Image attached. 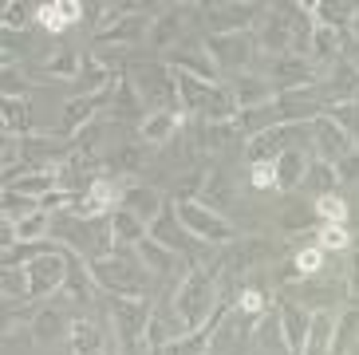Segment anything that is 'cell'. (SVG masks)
I'll return each instance as SVG.
<instances>
[{"instance_id": "d4e9b609", "label": "cell", "mask_w": 359, "mask_h": 355, "mask_svg": "<svg viewBox=\"0 0 359 355\" xmlns=\"http://www.w3.org/2000/svg\"><path fill=\"white\" fill-rule=\"evenodd\" d=\"M241 115V103H237V91L233 83H213L210 95H205V107H201V119L198 123H237Z\"/></svg>"}, {"instance_id": "ab89813d", "label": "cell", "mask_w": 359, "mask_h": 355, "mask_svg": "<svg viewBox=\"0 0 359 355\" xmlns=\"http://www.w3.org/2000/svg\"><path fill=\"white\" fill-rule=\"evenodd\" d=\"M32 213H43L40 201L36 198H24V194H16V189H4V198H0V221H24L32 217Z\"/></svg>"}, {"instance_id": "2e32d148", "label": "cell", "mask_w": 359, "mask_h": 355, "mask_svg": "<svg viewBox=\"0 0 359 355\" xmlns=\"http://www.w3.org/2000/svg\"><path fill=\"white\" fill-rule=\"evenodd\" d=\"M276 316H280V332H285V347L288 355H304V344H308V332H312V316L304 304L296 300H276Z\"/></svg>"}, {"instance_id": "ffe728a7", "label": "cell", "mask_w": 359, "mask_h": 355, "mask_svg": "<svg viewBox=\"0 0 359 355\" xmlns=\"http://www.w3.org/2000/svg\"><path fill=\"white\" fill-rule=\"evenodd\" d=\"M182 20H186V4H170L162 16H154V24H150V48L154 52H174L182 43V36H186Z\"/></svg>"}, {"instance_id": "ba28073f", "label": "cell", "mask_w": 359, "mask_h": 355, "mask_svg": "<svg viewBox=\"0 0 359 355\" xmlns=\"http://www.w3.org/2000/svg\"><path fill=\"white\" fill-rule=\"evenodd\" d=\"M138 95L147 99L150 111H178V87H174V72L166 63H147V67H135L130 72Z\"/></svg>"}, {"instance_id": "cb8c5ba5", "label": "cell", "mask_w": 359, "mask_h": 355, "mask_svg": "<svg viewBox=\"0 0 359 355\" xmlns=\"http://www.w3.org/2000/svg\"><path fill=\"white\" fill-rule=\"evenodd\" d=\"M115 79H118V75L111 72L99 55L87 52L83 55V67H79V79L72 83V99H79V95H103V91L115 87Z\"/></svg>"}, {"instance_id": "7402d4cb", "label": "cell", "mask_w": 359, "mask_h": 355, "mask_svg": "<svg viewBox=\"0 0 359 355\" xmlns=\"http://www.w3.org/2000/svg\"><path fill=\"white\" fill-rule=\"evenodd\" d=\"M87 16V8L79 4V0H52V4H36V24H40L43 32H52V36H60V32H67L72 24H79Z\"/></svg>"}, {"instance_id": "f5cc1de1", "label": "cell", "mask_w": 359, "mask_h": 355, "mask_svg": "<svg viewBox=\"0 0 359 355\" xmlns=\"http://www.w3.org/2000/svg\"><path fill=\"white\" fill-rule=\"evenodd\" d=\"M348 293L351 300H359V249L348 253Z\"/></svg>"}, {"instance_id": "816d5d0a", "label": "cell", "mask_w": 359, "mask_h": 355, "mask_svg": "<svg viewBox=\"0 0 359 355\" xmlns=\"http://www.w3.org/2000/svg\"><path fill=\"white\" fill-rule=\"evenodd\" d=\"M336 166H339V182H344V186L355 182V178H359V150H351V154L344 158V162H336Z\"/></svg>"}, {"instance_id": "4316f807", "label": "cell", "mask_w": 359, "mask_h": 355, "mask_svg": "<svg viewBox=\"0 0 359 355\" xmlns=\"http://www.w3.org/2000/svg\"><path fill=\"white\" fill-rule=\"evenodd\" d=\"M111 233H115V249L135 257V249L150 237V225L138 221L130 209H115V213H111Z\"/></svg>"}, {"instance_id": "b9f144b4", "label": "cell", "mask_w": 359, "mask_h": 355, "mask_svg": "<svg viewBox=\"0 0 359 355\" xmlns=\"http://www.w3.org/2000/svg\"><path fill=\"white\" fill-rule=\"evenodd\" d=\"M312 209H316L320 225H344L348 221V201L339 198V194H320V198H312Z\"/></svg>"}, {"instance_id": "836d02e7", "label": "cell", "mask_w": 359, "mask_h": 355, "mask_svg": "<svg viewBox=\"0 0 359 355\" xmlns=\"http://www.w3.org/2000/svg\"><path fill=\"white\" fill-rule=\"evenodd\" d=\"M308 162H312V158H308L304 150H288V154L276 158V189H280V194H292L296 186H304Z\"/></svg>"}, {"instance_id": "8fae6325", "label": "cell", "mask_w": 359, "mask_h": 355, "mask_svg": "<svg viewBox=\"0 0 359 355\" xmlns=\"http://www.w3.org/2000/svg\"><path fill=\"white\" fill-rule=\"evenodd\" d=\"M316 79H324V72H320L312 60H300V55H280V60H273V67H269V83H273L276 95L304 91V87H312Z\"/></svg>"}, {"instance_id": "1f68e13d", "label": "cell", "mask_w": 359, "mask_h": 355, "mask_svg": "<svg viewBox=\"0 0 359 355\" xmlns=\"http://www.w3.org/2000/svg\"><path fill=\"white\" fill-rule=\"evenodd\" d=\"M79 67H83V52H72V48H64V52H55L48 63H40L36 67V79H43V83H75L79 79Z\"/></svg>"}, {"instance_id": "8d00e7d4", "label": "cell", "mask_w": 359, "mask_h": 355, "mask_svg": "<svg viewBox=\"0 0 359 355\" xmlns=\"http://www.w3.org/2000/svg\"><path fill=\"white\" fill-rule=\"evenodd\" d=\"M312 225H316V209H312V201H288V206L280 209V233H288V237L308 233Z\"/></svg>"}, {"instance_id": "603a6c76", "label": "cell", "mask_w": 359, "mask_h": 355, "mask_svg": "<svg viewBox=\"0 0 359 355\" xmlns=\"http://www.w3.org/2000/svg\"><path fill=\"white\" fill-rule=\"evenodd\" d=\"M67 257V284H64V293L72 296V304H79V308H87L91 304V296H95V276H91V264H87V257H79V253L64 249Z\"/></svg>"}, {"instance_id": "681fc988", "label": "cell", "mask_w": 359, "mask_h": 355, "mask_svg": "<svg viewBox=\"0 0 359 355\" xmlns=\"http://www.w3.org/2000/svg\"><path fill=\"white\" fill-rule=\"evenodd\" d=\"M249 186L261 189V194L276 189V162H253L249 166Z\"/></svg>"}, {"instance_id": "f546056e", "label": "cell", "mask_w": 359, "mask_h": 355, "mask_svg": "<svg viewBox=\"0 0 359 355\" xmlns=\"http://www.w3.org/2000/svg\"><path fill=\"white\" fill-rule=\"evenodd\" d=\"M344 40H348V32H336V28H327V24H316V32H312V63H316L320 72H327L332 63H339Z\"/></svg>"}, {"instance_id": "74e56055", "label": "cell", "mask_w": 359, "mask_h": 355, "mask_svg": "<svg viewBox=\"0 0 359 355\" xmlns=\"http://www.w3.org/2000/svg\"><path fill=\"white\" fill-rule=\"evenodd\" d=\"M304 186L316 189V198L320 194H336V186H344V182H339V166L336 162H327V158H312V162H308Z\"/></svg>"}, {"instance_id": "f907efd6", "label": "cell", "mask_w": 359, "mask_h": 355, "mask_svg": "<svg viewBox=\"0 0 359 355\" xmlns=\"http://www.w3.org/2000/svg\"><path fill=\"white\" fill-rule=\"evenodd\" d=\"M107 166H111V170H127V174H130V170H138V166H142V158H138V147H123L115 158H111V162H107Z\"/></svg>"}, {"instance_id": "ee69618b", "label": "cell", "mask_w": 359, "mask_h": 355, "mask_svg": "<svg viewBox=\"0 0 359 355\" xmlns=\"http://www.w3.org/2000/svg\"><path fill=\"white\" fill-rule=\"evenodd\" d=\"M36 20V8L20 4V0H8L0 8V32H28V24Z\"/></svg>"}, {"instance_id": "9a60e30c", "label": "cell", "mask_w": 359, "mask_h": 355, "mask_svg": "<svg viewBox=\"0 0 359 355\" xmlns=\"http://www.w3.org/2000/svg\"><path fill=\"white\" fill-rule=\"evenodd\" d=\"M351 150H355V142H351V135L339 123H332L327 115H320L316 123H312V154H316V158L344 162Z\"/></svg>"}, {"instance_id": "8992f818", "label": "cell", "mask_w": 359, "mask_h": 355, "mask_svg": "<svg viewBox=\"0 0 359 355\" xmlns=\"http://www.w3.org/2000/svg\"><path fill=\"white\" fill-rule=\"evenodd\" d=\"M205 52L217 67H229V72L241 75L249 63L261 55V43H257V32H229V36H205Z\"/></svg>"}, {"instance_id": "bcb514c9", "label": "cell", "mask_w": 359, "mask_h": 355, "mask_svg": "<svg viewBox=\"0 0 359 355\" xmlns=\"http://www.w3.org/2000/svg\"><path fill=\"white\" fill-rule=\"evenodd\" d=\"M229 198H233V189H229V182H225V174H210V182H205L198 201L217 209V213H225V209H229Z\"/></svg>"}, {"instance_id": "7a4b0ae2", "label": "cell", "mask_w": 359, "mask_h": 355, "mask_svg": "<svg viewBox=\"0 0 359 355\" xmlns=\"http://www.w3.org/2000/svg\"><path fill=\"white\" fill-rule=\"evenodd\" d=\"M87 264H91V276L107 296H150V272L135 257L115 253V257H95Z\"/></svg>"}, {"instance_id": "60d3db41", "label": "cell", "mask_w": 359, "mask_h": 355, "mask_svg": "<svg viewBox=\"0 0 359 355\" xmlns=\"http://www.w3.org/2000/svg\"><path fill=\"white\" fill-rule=\"evenodd\" d=\"M0 293H4V300L16 304H32V284H28V269H4V276H0Z\"/></svg>"}, {"instance_id": "6f0895ef", "label": "cell", "mask_w": 359, "mask_h": 355, "mask_svg": "<svg viewBox=\"0 0 359 355\" xmlns=\"http://www.w3.org/2000/svg\"><path fill=\"white\" fill-rule=\"evenodd\" d=\"M355 67H359V60H355Z\"/></svg>"}, {"instance_id": "11a10c76", "label": "cell", "mask_w": 359, "mask_h": 355, "mask_svg": "<svg viewBox=\"0 0 359 355\" xmlns=\"http://www.w3.org/2000/svg\"><path fill=\"white\" fill-rule=\"evenodd\" d=\"M150 355H166V347H154V351H150Z\"/></svg>"}, {"instance_id": "83f0119b", "label": "cell", "mask_w": 359, "mask_h": 355, "mask_svg": "<svg viewBox=\"0 0 359 355\" xmlns=\"http://www.w3.org/2000/svg\"><path fill=\"white\" fill-rule=\"evenodd\" d=\"M72 355H107V335L91 324V316H72V335H67Z\"/></svg>"}, {"instance_id": "6da1fadb", "label": "cell", "mask_w": 359, "mask_h": 355, "mask_svg": "<svg viewBox=\"0 0 359 355\" xmlns=\"http://www.w3.org/2000/svg\"><path fill=\"white\" fill-rule=\"evenodd\" d=\"M222 293H225V281L210 264H186V272L174 281V293H170V308L182 320L186 335L210 324L217 304H222Z\"/></svg>"}, {"instance_id": "30bf717a", "label": "cell", "mask_w": 359, "mask_h": 355, "mask_svg": "<svg viewBox=\"0 0 359 355\" xmlns=\"http://www.w3.org/2000/svg\"><path fill=\"white\" fill-rule=\"evenodd\" d=\"M28 284H32V304L40 300H52L60 288L67 284V257H64V245H55L52 253H43L28 264Z\"/></svg>"}, {"instance_id": "277c9868", "label": "cell", "mask_w": 359, "mask_h": 355, "mask_svg": "<svg viewBox=\"0 0 359 355\" xmlns=\"http://www.w3.org/2000/svg\"><path fill=\"white\" fill-rule=\"evenodd\" d=\"M304 142H312V123H285L245 138V154H249V166L253 162H276L288 150H304Z\"/></svg>"}, {"instance_id": "ac0fdd59", "label": "cell", "mask_w": 359, "mask_h": 355, "mask_svg": "<svg viewBox=\"0 0 359 355\" xmlns=\"http://www.w3.org/2000/svg\"><path fill=\"white\" fill-rule=\"evenodd\" d=\"M107 115L111 119H127V123H138V126H142V119L150 115L147 99L138 95V87H135L130 75H118L115 79V87H111V111H107Z\"/></svg>"}, {"instance_id": "c3c4849f", "label": "cell", "mask_w": 359, "mask_h": 355, "mask_svg": "<svg viewBox=\"0 0 359 355\" xmlns=\"http://www.w3.org/2000/svg\"><path fill=\"white\" fill-rule=\"evenodd\" d=\"M316 245L324 253H351L348 225H320V229H316Z\"/></svg>"}, {"instance_id": "4dcf8cb0", "label": "cell", "mask_w": 359, "mask_h": 355, "mask_svg": "<svg viewBox=\"0 0 359 355\" xmlns=\"http://www.w3.org/2000/svg\"><path fill=\"white\" fill-rule=\"evenodd\" d=\"M336 335H339V312H316L312 316V332H308V344L304 355H332L336 347Z\"/></svg>"}, {"instance_id": "d590c367", "label": "cell", "mask_w": 359, "mask_h": 355, "mask_svg": "<svg viewBox=\"0 0 359 355\" xmlns=\"http://www.w3.org/2000/svg\"><path fill=\"white\" fill-rule=\"evenodd\" d=\"M249 344L257 347V351H269V355H288L285 347V332H280V316H276V304H273V312L261 316L253 328V340Z\"/></svg>"}, {"instance_id": "7bdbcfd3", "label": "cell", "mask_w": 359, "mask_h": 355, "mask_svg": "<svg viewBox=\"0 0 359 355\" xmlns=\"http://www.w3.org/2000/svg\"><path fill=\"white\" fill-rule=\"evenodd\" d=\"M103 135H107V115H103V119H95V123H87L83 130H79V135L72 138V147L79 150V154H87V158H99Z\"/></svg>"}, {"instance_id": "4fadbf2b", "label": "cell", "mask_w": 359, "mask_h": 355, "mask_svg": "<svg viewBox=\"0 0 359 355\" xmlns=\"http://www.w3.org/2000/svg\"><path fill=\"white\" fill-rule=\"evenodd\" d=\"M150 12H138V16H127V20H118L115 28L107 32H95L91 43H95V52H107V48H123V52H135L142 40H150Z\"/></svg>"}, {"instance_id": "52a82bcc", "label": "cell", "mask_w": 359, "mask_h": 355, "mask_svg": "<svg viewBox=\"0 0 359 355\" xmlns=\"http://www.w3.org/2000/svg\"><path fill=\"white\" fill-rule=\"evenodd\" d=\"M269 4H245V0H222V4H201V16L210 24V36H229V32H253Z\"/></svg>"}, {"instance_id": "e0dca14e", "label": "cell", "mask_w": 359, "mask_h": 355, "mask_svg": "<svg viewBox=\"0 0 359 355\" xmlns=\"http://www.w3.org/2000/svg\"><path fill=\"white\" fill-rule=\"evenodd\" d=\"M72 335V316L60 312L55 304H43L40 312H32V328H28V340L36 347H48V344H60Z\"/></svg>"}, {"instance_id": "9c48e42d", "label": "cell", "mask_w": 359, "mask_h": 355, "mask_svg": "<svg viewBox=\"0 0 359 355\" xmlns=\"http://www.w3.org/2000/svg\"><path fill=\"white\" fill-rule=\"evenodd\" d=\"M257 43H261V55H280L292 52V16H288V4H269L264 16L257 20Z\"/></svg>"}, {"instance_id": "d6a6232c", "label": "cell", "mask_w": 359, "mask_h": 355, "mask_svg": "<svg viewBox=\"0 0 359 355\" xmlns=\"http://www.w3.org/2000/svg\"><path fill=\"white\" fill-rule=\"evenodd\" d=\"M0 119H4V135H8V138L36 135V126H32V103H28V99H0Z\"/></svg>"}, {"instance_id": "44dd1931", "label": "cell", "mask_w": 359, "mask_h": 355, "mask_svg": "<svg viewBox=\"0 0 359 355\" xmlns=\"http://www.w3.org/2000/svg\"><path fill=\"white\" fill-rule=\"evenodd\" d=\"M182 123H190V119L182 115V111H150L138 126V138L147 142V147H170L174 135L182 130Z\"/></svg>"}, {"instance_id": "3957f363", "label": "cell", "mask_w": 359, "mask_h": 355, "mask_svg": "<svg viewBox=\"0 0 359 355\" xmlns=\"http://www.w3.org/2000/svg\"><path fill=\"white\" fill-rule=\"evenodd\" d=\"M178 217H182V225L201 241V245H217V249H225V245H237V241H241L237 225H233L225 213L201 206V201H178Z\"/></svg>"}, {"instance_id": "9f6ffc18", "label": "cell", "mask_w": 359, "mask_h": 355, "mask_svg": "<svg viewBox=\"0 0 359 355\" xmlns=\"http://www.w3.org/2000/svg\"><path fill=\"white\" fill-rule=\"evenodd\" d=\"M64 355H72V351H64Z\"/></svg>"}, {"instance_id": "f1b7e54d", "label": "cell", "mask_w": 359, "mask_h": 355, "mask_svg": "<svg viewBox=\"0 0 359 355\" xmlns=\"http://www.w3.org/2000/svg\"><path fill=\"white\" fill-rule=\"evenodd\" d=\"M162 206H166V198H162L154 186H135V182H127V189H123V206L118 209H130L138 221H154L162 213Z\"/></svg>"}, {"instance_id": "e575fe53", "label": "cell", "mask_w": 359, "mask_h": 355, "mask_svg": "<svg viewBox=\"0 0 359 355\" xmlns=\"http://www.w3.org/2000/svg\"><path fill=\"white\" fill-rule=\"evenodd\" d=\"M237 138H241V126L237 123H198V150L201 154H222Z\"/></svg>"}, {"instance_id": "5b68a950", "label": "cell", "mask_w": 359, "mask_h": 355, "mask_svg": "<svg viewBox=\"0 0 359 355\" xmlns=\"http://www.w3.org/2000/svg\"><path fill=\"white\" fill-rule=\"evenodd\" d=\"M150 237L158 241V245H166V249H174L178 257H190V264H205L201 261V245L198 237H194L186 225H182V217H178V201L170 198L166 206H162V213L154 221H150Z\"/></svg>"}, {"instance_id": "f6af8a7d", "label": "cell", "mask_w": 359, "mask_h": 355, "mask_svg": "<svg viewBox=\"0 0 359 355\" xmlns=\"http://www.w3.org/2000/svg\"><path fill=\"white\" fill-rule=\"evenodd\" d=\"M324 261H327V253L320 249L316 241H312V245H304V249H296V257H292L296 272H300L304 281H312V276H320V272H324Z\"/></svg>"}, {"instance_id": "5bb4252c", "label": "cell", "mask_w": 359, "mask_h": 355, "mask_svg": "<svg viewBox=\"0 0 359 355\" xmlns=\"http://www.w3.org/2000/svg\"><path fill=\"white\" fill-rule=\"evenodd\" d=\"M166 67H174V72H190V75H198V79H205V83H222V67L210 60L205 43H186L182 40L174 52H166Z\"/></svg>"}, {"instance_id": "484cf974", "label": "cell", "mask_w": 359, "mask_h": 355, "mask_svg": "<svg viewBox=\"0 0 359 355\" xmlns=\"http://www.w3.org/2000/svg\"><path fill=\"white\" fill-rule=\"evenodd\" d=\"M229 83H233V91H237V103H241V111H253V107H264V103H273V99H276L273 83H269V75L241 72V75H233Z\"/></svg>"}, {"instance_id": "f35d334b", "label": "cell", "mask_w": 359, "mask_h": 355, "mask_svg": "<svg viewBox=\"0 0 359 355\" xmlns=\"http://www.w3.org/2000/svg\"><path fill=\"white\" fill-rule=\"evenodd\" d=\"M233 308H237V312L245 316V320H261V316H269L273 312V304H269V296L261 293V288H257V284H245V288H237V304H233Z\"/></svg>"}, {"instance_id": "db71d44e", "label": "cell", "mask_w": 359, "mask_h": 355, "mask_svg": "<svg viewBox=\"0 0 359 355\" xmlns=\"http://www.w3.org/2000/svg\"><path fill=\"white\" fill-rule=\"evenodd\" d=\"M348 40L359 43V8H355V20H351V28H348Z\"/></svg>"}, {"instance_id": "7dc6e473", "label": "cell", "mask_w": 359, "mask_h": 355, "mask_svg": "<svg viewBox=\"0 0 359 355\" xmlns=\"http://www.w3.org/2000/svg\"><path fill=\"white\" fill-rule=\"evenodd\" d=\"M28 87H32L28 72H20V67H0V99H28Z\"/></svg>"}, {"instance_id": "d6986e66", "label": "cell", "mask_w": 359, "mask_h": 355, "mask_svg": "<svg viewBox=\"0 0 359 355\" xmlns=\"http://www.w3.org/2000/svg\"><path fill=\"white\" fill-rule=\"evenodd\" d=\"M135 261L142 264L154 281H162V276H182V272H186V269H182V261H178V253L166 249V245H158L154 237H147L135 249Z\"/></svg>"}, {"instance_id": "7c38bea8", "label": "cell", "mask_w": 359, "mask_h": 355, "mask_svg": "<svg viewBox=\"0 0 359 355\" xmlns=\"http://www.w3.org/2000/svg\"><path fill=\"white\" fill-rule=\"evenodd\" d=\"M320 103H359V67L355 60H339L324 72L316 87Z\"/></svg>"}]
</instances>
